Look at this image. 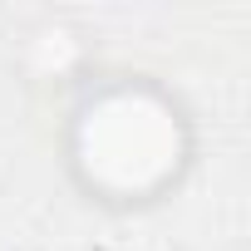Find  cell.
Segmentation results:
<instances>
[{"label":"cell","instance_id":"obj_1","mask_svg":"<svg viewBox=\"0 0 251 251\" xmlns=\"http://www.w3.org/2000/svg\"><path fill=\"white\" fill-rule=\"evenodd\" d=\"M74 153L89 182L123 197L148 192L177 168V113L148 89H108L79 113Z\"/></svg>","mask_w":251,"mask_h":251}]
</instances>
